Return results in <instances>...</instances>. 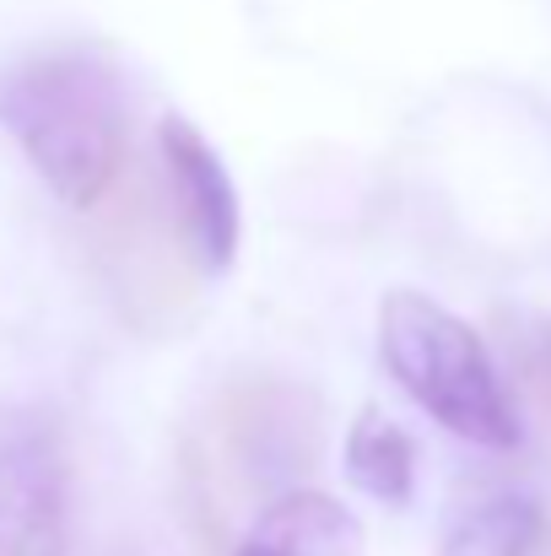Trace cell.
Returning a JSON list of instances; mask_svg holds the SVG:
<instances>
[{
	"mask_svg": "<svg viewBox=\"0 0 551 556\" xmlns=\"http://www.w3.org/2000/svg\"><path fill=\"white\" fill-rule=\"evenodd\" d=\"M0 130L65 205H98L125 163V81L92 43H54L0 71Z\"/></svg>",
	"mask_w": 551,
	"mask_h": 556,
	"instance_id": "obj_1",
	"label": "cell"
},
{
	"mask_svg": "<svg viewBox=\"0 0 551 556\" xmlns=\"http://www.w3.org/2000/svg\"><path fill=\"white\" fill-rule=\"evenodd\" d=\"M378 357H384L389 378L443 432H454L476 448H492V454L519 448V438H525L519 405L492 363L487 341L460 314L433 303L427 292L395 287L378 303Z\"/></svg>",
	"mask_w": 551,
	"mask_h": 556,
	"instance_id": "obj_2",
	"label": "cell"
},
{
	"mask_svg": "<svg viewBox=\"0 0 551 556\" xmlns=\"http://www.w3.org/2000/svg\"><path fill=\"white\" fill-rule=\"evenodd\" d=\"M0 556H71L65 438L38 405H0Z\"/></svg>",
	"mask_w": 551,
	"mask_h": 556,
	"instance_id": "obj_3",
	"label": "cell"
},
{
	"mask_svg": "<svg viewBox=\"0 0 551 556\" xmlns=\"http://www.w3.org/2000/svg\"><path fill=\"white\" fill-rule=\"evenodd\" d=\"M158 152H163V179L179 211L189 260L205 276L233 270L238 243H243V211H238V189H233V174L222 168L216 147L184 114H168L158 125Z\"/></svg>",
	"mask_w": 551,
	"mask_h": 556,
	"instance_id": "obj_4",
	"label": "cell"
},
{
	"mask_svg": "<svg viewBox=\"0 0 551 556\" xmlns=\"http://www.w3.org/2000/svg\"><path fill=\"white\" fill-rule=\"evenodd\" d=\"M363 552H367L363 519L341 497L314 492V486L271 497L249 519L238 546H233V556H363Z\"/></svg>",
	"mask_w": 551,
	"mask_h": 556,
	"instance_id": "obj_5",
	"label": "cell"
},
{
	"mask_svg": "<svg viewBox=\"0 0 551 556\" xmlns=\"http://www.w3.org/2000/svg\"><path fill=\"white\" fill-rule=\"evenodd\" d=\"M347 476L373 503L411 508V497H416V443H411V432L367 405L347 427Z\"/></svg>",
	"mask_w": 551,
	"mask_h": 556,
	"instance_id": "obj_6",
	"label": "cell"
},
{
	"mask_svg": "<svg viewBox=\"0 0 551 556\" xmlns=\"http://www.w3.org/2000/svg\"><path fill=\"white\" fill-rule=\"evenodd\" d=\"M541 530H547L541 503L525 497V492H503V497H487V503L465 508L443 530L438 556H536Z\"/></svg>",
	"mask_w": 551,
	"mask_h": 556,
	"instance_id": "obj_7",
	"label": "cell"
},
{
	"mask_svg": "<svg viewBox=\"0 0 551 556\" xmlns=\"http://www.w3.org/2000/svg\"><path fill=\"white\" fill-rule=\"evenodd\" d=\"M541 372L551 378V330H547V341H541Z\"/></svg>",
	"mask_w": 551,
	"mask_h": 556,
	"instance_id": "obj_8",
	"label": "cell"
}]
</instances>
